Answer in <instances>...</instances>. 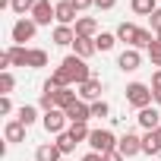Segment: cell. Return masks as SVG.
Returning <instances> with one entry per match:
<instances>
[{"label": "cell", "mask_w": 161, "mask_h": 161, "mask_svg": "<svg viewBox=\"0 0 161 161\" xmlns=\"http://www.w3.org/2000/svg\"><path fill=\"white\" fill-rule=\"evenodd\" d=\"M63 76H66V82L73 86H82V82H89V79H92V69H89V63L82 60V57H76V54H69V57H63V63L57 66Z\"/></svg>", "instance_id": "1"}, {"label": "cell", "mask_w": 161, "mask_h": 161, "mask_svg": "<svg viewBox=\"0 0 161 161\" xmlns=\"http://www.w3.org/2000/svg\"><path fill=\"white\" fill-rule=\"evenodd\" d=\"M152 86H145V82H130L126 86V104H133L136 111H142V108H152Z\"/></svg>", "instance_id": "2"}, {"label": "cell", "mask_w": 161, "mask_h": 161, "mask_svg": "<svg viewBox=\"0 0 161 161\" xmlns=\"http://www.w3.org/2000/svg\"><path fill=\"white\" fill-rule=\"evenodd\" d=\"M117 142H120V139H117L111 130H92V136H89V145H92V152H98V155L114 152Z\"/></svg>", "instance_id": "3"}, {"label": "cell", "mask_w": 161, "mask_h": 161, "mask_svg": "<svg viewBox=\"0 0 161 161\" xmlns=\"http://www.w3.org/2000/svg\"><path fill=\"white\" fill-rule=\"evenodd\" d=\"M41 123H44V130L47 133H54V136H60V133H66L69 126V120H66V111H60V108H54V111H44V117H41Z\"/></svg>", "instance_id": "4"}, {"label": "cell", "mask_w": 161, "mask_h": 161, "mask_svg": "<svg viewBox=\"0 0 161 161\" xmlns=\"http://www.w3.org/2000/svg\"><path fill=\"white\" fill-rule=\"evenodd\" d=\"M35 32H38V22H35V19H16V25H13V41L25 47V41H32Z\"/></svg>", "instance_id": "5"}, {"label": "cell", "mask_w": 161, "mask_h": 161, "mask_svg": "<svg viewBox=\"0 0 161 161\" xmlns=\"http://www.w3.org/2000/svg\"><path fill=\"white\" fill-rule=\"evenodd\" d=\"M66 120H69V123H89V120H92V104L79 98L76 104L66 108Z\"/></svg>", "instance_id": "6"}, {"label": "cell", "mask_w": 161, "mask_h": 161, "mask_svg": "<svg viewBox=\"0 0 161 161\" xmlns=\"http://www.w3.org/2000/svg\"><path fill=\"white\" fill-rule=\"evenodd\" d=\"M54 16H57V25H73L79 19V10L69 0H60V3H54Z\"/></svg>", "instance_id": "7"}, {"label": "cell", "mask_w": 161, "mask_h": 161, "mask_svg": "<svg viewBox=\"0 0 161 161\" xmlns=\"http://www.w3.org/2000/svg\"><path fill=\"white\" fill-rule=\"evenodd\" d=\"M117 152H120L123 158H136V155L142 152V136H136V133H126V136L117 142Z\"/></svg>", "instance_id": "8"}, {"label": "cell", "mask_w": 161, "mask_h": 161, "mask_svg": "<svg viewBox=\"0 0 161 161\" xmlns=\"http://www.w3.org/2000/svg\"><path fill=\"white\" fill-rule=\"evenodd\" d=\"M117 66H120L123 73H136V69L142 66V54H139L136 47H126V51L117 57Z\"/></svg>", "instance_id": "9"}, {"label": "cell", "mask_w": 161, "mask_h": 161, "mask_svg": "<svg viewBox=\"0 0 161 161\" xmlns=\"http://www.w3.org/2000/svg\"><path fill=\"white\" fill-rule=\"evenodd\" d=\"M136 120H139V126H142L145 133H155V130L161 126V114H158V108H142Z\"/></svg>", "instance_id": "10"}, {"label": "cell", "mask_w": 161, "mask_h": 161, "mask_svg": "<svg viewBox=\"0 0 161 161\" xmlns=\"http://www.w3.org/2000/svg\"><path fill=\"white\" fill-rule=\"evenodd\" d=\"M32 19H35L38 25H51V19H57V16H54V7H51V0H35Z\"/></svg>", "instance_id": "11"}, {"label": "cell", "mask_w": 161, "mask_h": 161, "mask_svg": "<svg viewBox=\"0 0 161 161\" xmlns=\"http://www.w3.org/2000/svg\"><path fill=\"white\" fill-rule=\"evenodd\" d=\"M79 98H82V101H101V79H89V82H82V86H79Z\"/></svg>", "instance_id": "12"}, {"label": "cell", "mask_w": 161, "mask_h": 161, "mask_svg": "<svg viewBox=\"0 0 161 161\" xmlns=\"http://www.w3.org/2000/svg\"><path fill=\"white\" fill-rule=\"evenodd\" d=\"M76 35H79V38H98V19L79 16V19H76Z\"/></svg>", "instance_id": "13"}, {"label": "cell", "mask_w": 161, "mask_h": 161, "mask_svg": "<svg viewBox=\"0 0 161 161\" xmlns=\"http://www.w3.org/2000/svg\"><path fill=\"white\" fill-rule=\"evenodd\" d=\"M139 25H133V22H120L117 25V41H123V44H130V47H136V38H139Z\"/></svg>", "instance_id": "14"}, {"label": "cell", "mask_w": 161, "mask_h": 161, "mask_svg": "<svg viewBox=\"0 0 161 161\" xmlns=\"http://www.w3.org/2000/svg\"><path fill=\"white\" fill-rule=\"evenodd\" d=\"M35 161H63V152L57 148V142H44L35 148Z\"/></svg>", "instance_id": "15"}, {"label": "cell", "mask_w": 161, "mask_h": 161, "mask_svg": "<svg viewBox=\"0 0 161 161\" xmlns=\"http://www.w3.org/2000/svg\"><path fill=\"white\" fill-rule=\"evenodd\" d=\"M51 38H54V44H60V47H73V41H76V29H73V25H57Z\"/></svg>", "instance_id": "16"}, {"label": "cell", "mask_w": 161, "mask_h": 161, "mask_svg": "<svg viewBox=\"0 0 161 161\" xmlns=\"http://www.w3.org/2000/svg\"><path fill=\"white\" fill-rule=\"evenodd\" d=\"M25 130H29V126H22L19 120H10V123L3 126V139H7L10 145H16V142H22V139H25Z\"/></svg>", "instance_id": "17"}, {"label": "cell", "mask_w": 161, "mask_h": 161, "mask_svg": "<svg viewBox=\"0 0 161 161\" xmlns=\"http://www.w3.org/2000/svg\"><path fill=\"white\" fill-rule=\"evenodd\" d=\"M73 54L82 57V60H89V57L95 54V38H79V35H76V41H73Z\"/></svg>", "instance_id": "18"}, {"label": "cell", "mask_w": 161, "mask_h": 161, "mask_svg": "<svg viewBox=\"0 0 161 161\" xmlns=\"http://www.w3.org/2000/svg\"><path fill=\"white\" fill-rule=\"evenodd\" d=\"M7 57H10L13 66H29V47H22V44H13L7 51Z\"/></svg>", "instance_id": "19"}, {"label": "cell", "mask_w": 161, "mask_h": 161, "mask_svg": "<svg viewBox=\"0 0 161 161\" xmlns=\"http://www.w3.org/2000/svg\"><path fill=\"white\" fill-rule=\"evenodd\" d=\"M54 98H57V108H60V111H66L69 104H76V101H79V92H73V89H57V92H54Z\"/></svg>", "instance_id": "20"}, {"label": "cell", "mask_w": 161, "mask_h": 161, "mask_svg": "<svg viewBox=\"0 0 161 161\" xmlns=\"http://www.w3.org/2000/svg\"><path fill=\"white\" fill-rule=\"evenodd\" d=\"M16 120H19L22 126H32V123L38 120V108H35V104H22V108L16 111Z\"/></svg>", "instance_id": "21"}, {"label": "cell", "mask_w": 161, "mask_h": 161, "mask_svg": "<svg viewBox=\"0 0 161 161\" xmlns=\"http://www.w3.org/2000/svg\"><path fill=\"white\" fill-rule=\"evenodd\" d=\"M114 44H117V32H101L98 38H95V51H114Z\"/></svg>", "instance_id": "22"}, {"label": "cell", "mask_w": 161, "mask_h": 161, "mask_svg": "<svg viewBox=\"0 0 161 161\" xmlns=\"http://www.w3.org/2000/svg\"><path fill=\"white\" fill-rule=\"evenodd\" d=\"M41 66H47V51L29 47V69H41Z\"/></svg>", "instance_id": "23"}, {"label": "cell", "mask_w": 161, "mask_h": 161, "mask_svg": "<svg viewBox=\"0 0 161 161\" xmlns=\"http://www.w3.org/2000/svg\"><path fill=\"white\" fill-rule=\"evenodd\" d=\"M130 7H133V13H136V16H152V13L158 10L155 0H130Z\"/></svg>", "instance_id": "24"}, {"label": "cell", "mask_w": 161, "mask_h": 161, "mask_svg": "<svg viewBox=\"0 0 161 161\" xmlns=\"http://www.w3.org/2000/svg\"><path fill=\"white\" fill-rule=\"evenodd\" d=\"M76 142H89V136H92V130H89V123H69V130H66Z\"/></svg>", "instance_id": "25"}, {"label": "cell", "mask_w": 161, "mask_h": 161, "mask_svg": "<svg viewBox=\"0 0 161 161\" xmlns=\"http://www.w3.org/2000/svg\"><path fill=\"white\" fill-rule=\"evenodd\" d=\"M10 10L16 13V16H32V10H35V0H13V3H10Z\"/></svg>", "instance_id": "26"}, {"label": "cell", "mask_w": 161, "mask_h": 161, "mask_svg": "<svg viewBox=\"0 0 161 161\" xmlns=\"http://www.w3.org/2000/svg\"><path fill=\"white\" fill-rule=\"evenodd\" d=\"M76 145H79V142H76V139H73L69 133H60V136H57V148H60L63 155H69V152H73Z\"/></svg>", "instance_id": "27"}, {"label": "cell", "mask_w": 161, "mask_h": 161, "mask_svg": "<svg viewBox=\"0 0 161 161\" xmlns=\"http://www.w3.org/2000/svg\"><path fill=\"white\" fill-rule=\"evenodd\" d=\"M142 152H145V155H152V158H158V155H161V148L155 145V136H152V133H145V136H142Z\"/></svg>", "instance_id": "28"}, {"label": "cell", "mask_w": 161, "mask_h": 161, "mask_svg": "<svg viewBox=\"0 0 161 161\" xmlns=\"http://www.w3.org/2000/svg\"><path fill=\"white\" fill-rule=\"evenodd\" d=\"M16 89V79H13V73L7 69V73H0V92H3V95H10Z\"/></svg>", "instance_id": "29"}, {"label": "cell", "mask_w": 161, "mask_h": 161, "mask_svg": "<svg viewBox=\"0 0 161 161\" xmlns=\"http://www.w3.org/2000/svg\"><path fill=\"white\" fill-rule=\"evenodd\" d=\"M152 98H155V104H161V69L152 73Z\"/></svg>", "instance_id": "30"}, {"label": "cell", "mask_w": 161, "mask_h": 161, "mask_svg": "<svg viewBox=\"0 0 161 161\" xmlns=\"http://www.w3.org/2000/svg\"><path fill=\"white\" fill-rule=\"evenodd\" d=\"M111 114V108H108V101H92V117H98V120H104Z\"/></svg>", "instance_id": "31"}, {"label": "cell", "mask_w": 161, "mask_h": 161, "mask_svg": "<svg viewBox=\"0 0 161 161\" xmlns=\"http://www.w3.org/2000/svg\"><path fill=\"white\" fill-rule=\"evenodd\" d=\"M148 60H152V66H158V69H161V44H158V41L148 47Z\"/></svg>", "instance_id": "32"}, {"label": "cell", "mask_w": 161, "mask_h": 161, "mask_svg": "<svg viewBox=\"0 0 161 161\" xmlns=\"http://www.w3.org/2000/svg\"><path fill=\"white\" fill-rule=\"evenodd\" d=\"M69 3L79 10V13H82V10H89V7H95V0H69Z\"/></svg>", "instance_id": "33"}, {"label": "cell", "mask_w": 161, "mask_h": 161, "mask_svg": "<svg viewBox=\"0 0 161 161\" xmlns=\"http://www.w3.org/2000/svg\"><path fill=\"white\" fill-rule=\"evenodd\" d=\"M101 161H126V158H123V155L114 148V152H104V155H101Z\"/></svg>", "instance_id": "34"}, {"label": "cell", "mask_w": 161, "mask_h": 161, "mask_svg": "<svg viewBox=\"0 0 161 161\" xmlns=\"http://www.w3.org/2000/svg\"><path fill=\"white\" fill-rule=\"evenodd\" d=\"M148 19H152V29H155V32H161V7H158V10H155Z\"/></svg>", "instance_id": "35"}, {"label": "cell", "mask_w": 161, "mask_h": 161, "mask_svg": "<svg viewBox=\"0 0 161 161\" xmlns=\"http://www.w3.org/2000/svg\"><path fill=\"white\" fill-rule=\"evenodd\" d=\"M13 111V101H10V95H3L0 98V114H10Z\"/></svg>", "instance_id": "36"}, {"label": "cell", "mask_w": 161, "mask_h": 161, "mask_svg": "<svg viewBox=\"0 0 161 161\" xmlns=\"http://www.w3.org/2000/svg\"><path fill=\"white\" fill-rule=\"evenodd\" d=\"M114 3H117V0H95L98 10H114Z\"/></svg>", "instance_id": "37"}, {"label": "cell", "mask_w": 161, "mask_h": 161, "mask_svg": "<svg viewBox=\"0 0 161 161\" xmlns=\"http://www.w3.org/2000/svg\"><path fill=\"white\" fill-rule=\"evenodd\" d=\"M82 161H101V155L98 152H89V155H82Z\"/></svg>", "instance_id": "38"}, {"label": "cell", "mask_w": 161, "mask_h": 161, "mask_svg": "<svg viewBox=\"0 0 161 161\" xmlns=\"http://www.w3.org/2000/svg\"><path fill=\"white\" fill-rule=\"evenodd\" d=\"M152 136H155V145H158V148H161V126H158V130H155V133H152Z\"/></svg>", "instance_id": "39"}, {"label": "cell", "mask_w": 161, "mask_h": 161, "mask_svg": "<svg viewBox=\"0 0 161 161\" xmlns=\"http://www.w3.org/2000/svg\"><path fill=\"white\" fill-rule=\"evenodd\" d=\"M155 41H158V44H161V32H155Z\"/></svg>", "instance_id": "40"}, {"label": "cell", "mask_w": 161, "mask_h": 161, "mask_svg": "<svg viewBox=\"0 0 161 161\" xmlns=\"http://www.w3.org/2000/svg\"><path fill=\"white\" fill-rule=\"evenodd\" d=\"M63 161H69V158H63Z\"/></svg>", "instance_id": "41"}]
</instances>
